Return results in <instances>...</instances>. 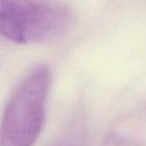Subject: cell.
Masks as SVG:
<instances>
[{
    "instance_id": "cell-1",
    "label": "cell",
    "mask_w": 146,
    "mask_h": 146,
    "mask_svg": "<svg viewBox=\"0 0 146 146\" xmlns=\"http://www.w3.org/2000/svg\"><path fill=\"white\" fill-rule=\"evenodd\" d=\"M51 80V70L42 64L19 81L3 111L0 146H33L44 122Z\"/></svg>"
},
{
    "instance_id": "cell-2",
    "label": "cell",
    "mask_w": 146,
    "mask_h": 146,
    "mask_svg": "<svg viewBox=\"0 0 146 146\" xmlns=\"http://www.w3.org/2000/svg\"><path fill=\"white\" fill-rule=\"evenodd\" d=\"M73 22L72 10L60 0H0L1 35L31 44L64 35Z\"/></svg>"
},
{
    "instance_id": "cell-3",
    "label": "cell",
    "mask_w": 146,
    "mask_h": 146,
    "mask_svg": "<svg viewBox=\"0 0 146 146\" xmlns=\"http://www.w3.org/2000/svg\"><path fill=\"white\" fill-rule=\"evenodd\" d=\"M80 125H74L63 132L47 146H87V137Z\"/></svg>"
}]
</instances>
